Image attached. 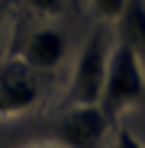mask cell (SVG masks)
Returning a JSON list of instances; mask_svg holds the SVG:
<instances>
[{
  "label": "cell",
  "instance_id": "cell-1",
  "mask_svg": "<svg viewBox=\"0 0 145 148\" xmlns=\"http://www.w3.org/2000/svg\"><path fill=\"white\" fill-rule=\"evenodd\" d=\"M142 97H145V68L132 55V48L119 42L110 52L107 81H103V93H100V103H97V106L113 119L123 110L142 103Z\"/></svg>",
  "mask_w": 145,
  "mask_h": 148
},
{
  "label": "cell",
  "instance_id": "cell-2",
  "mask_svg": "<svg viewBox=\"0 0 145 148\" xmlns=\"http://www.w3.org/2000/svg\"><path fill=\"white\" fill-rule=\"evenodd\" d=\"M110 52L107 39L97 32L84 42L81 55L74 61V71H71V87H68V106H90L100 103L103 93V81H107V64H110Z\"/></svg>",
  "mask_w": 145,
  "mask_h": 148
},
{
  "label": "cell",
  "instance_id": "cell-3",
  "mask_svg": "<svg viewBox=\"0 0 145 148\" xmlns=\"http://www.w3.org/2000/svg\"><path fill=\"white\" fill-rule=\"evenodd\" d=\"M39 100L36 71L26 61H0V119L26 113Z\"/></svg>",
  "mask_w": 145,
  "mask_h": 148
},
{
  "label": "cell",
  "instance_id": "cell-4",
  "mask_svg": "<svg viewBox=\"0 0 145 148\" xmlns=\"http://www.w3.org/2000/svg\"><path fill=\"white\" fill-rule=\"evenodd\" d=\"M110 126V116L90 103V106H71L58 122V145L65 148H100Z\"/></svg>",
  "mask_w": 145,
  "mask_h": 148
},
{
  "label": "cell",
  "instance_id": "cell-5",
  "mask_svg": "<svg viewBox=\"0 0 145 148\" xmlns=\"http://www.w3.org/2000/svg\"><path fill=\"white\" fill-rule=\"evenodd\" d=\"M65 55H68V36L52 26L36 29L23 45V61L32 71H52L65 61Z\"/></svg>",
  "mask_w": 145,
  "mask_h": 148
},
{
  "label": "cell",
  "instance_id": "cell-6",
  "mask_svg": "<svg viewBox=\"0 0 145 148\" xmlns=\"http://www.w3.org/2000/svg\"><path fill=\"white\" fill-rule=\"evenodd\" d=\"M116 23H119V42L129 45L145 68V0H126Z\"/></svg>",
  "mask_w": 145,
  "mask_h": 148
},
{
  "label": "cell",
  "instance_id": "cell-7",
  "mask_svg": "<svg viewBox=\"0 0 145 148\" xmlns=\"http://www.w3.org/2000/svg\"><path fill=\"white\" fill-rule=\"evenodd\" d=\"M90 7H93L97 19H119L126 0H90Z\"/></svg>",
  "mask_w": 145,
  "mask_h": 148
},
{
  "label": "cell",
  "instance_id": "cell-8",
  "mask_svg": "<svg viewBox=\"0 0 145 148\" xmlns=\"http://www.w3.org/2000/svg\"><path fill=\"white\" fill-rule=\"evenodd\" d=\"M26 3H29L36 13H42V16H58V13L65 10V0H26Z\"/></svg>",
  "mask_w": 145,
  "mask_h": 148
},
{
  "label": "cell",
  "instance_id": "cell-9",
  "mask_svg": "<svg viewBox=\"0 0 145 148\" xmlns=\"http://www.w3.org/2000/svg\"><path fill=\"white\" fill-rule=\"evenodd\" d=\"M116 148H145V145H142L129 129H119V132H116Z\"/></svg>",
  "mask_w": 145,
  "mask_h": 148
},
{
  "label": "cell",
  "instance_id": "cell-10",
  "mask_svg": "<svg viewBox=\"0 0 145 148\" xmlns=\"http://www.w3.org/2000/svg\"><path fill=\"white\" fill-rule=\"evenodd\" d=\"M29 148H65V145H58V142H45V145H29Z\"/></svg>",
  "mask_w": 145,
  "mask_h": 148
},
{
  "label": "cell",
  "instance_id": "cell-11",
  "mask_svg": "<svg viewBox=\"0 0 145 148\" xmlns=\"http://www.w3.org/2000/svg\"><path fill=\"white\" fill-rule=\"evenodd\" d=\"M3 13H7V3L0 0V26H3Z\"/></svg>",
  "mask_w": 145,
  "mask_h": 148
}]
</instances>
